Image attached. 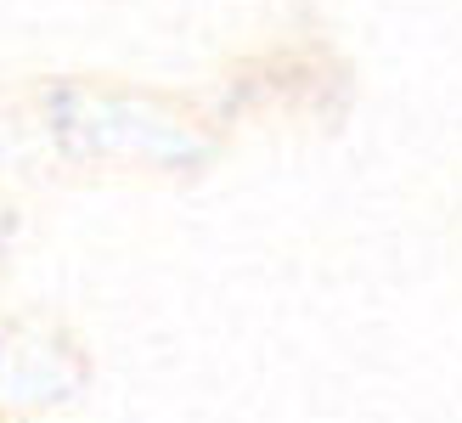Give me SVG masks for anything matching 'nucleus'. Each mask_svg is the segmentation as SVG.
<instances>
[]
</instances>
